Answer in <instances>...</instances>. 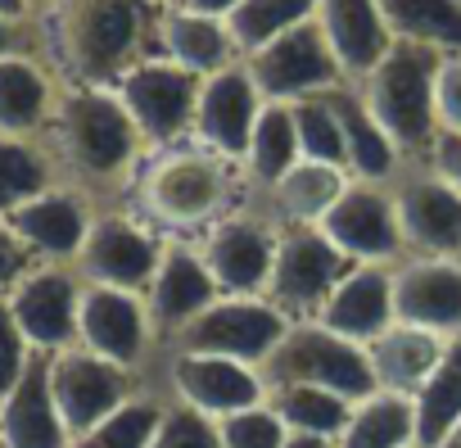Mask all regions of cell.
<instances>
[{"label":"cell","mask_w":461,"mask_h":448,"mask_svg":"<svg viewBox=\"0 0 461 448\" xmlns=\"http://www.w3.org/2000/svg\"><path fill=\"white\" fill-rule=\"evenodd\" d=\"M267 403L276 407V416H281L285 430H294V434L339 439L344 425H348V416H353V398L330 394V389H317V385H281V389H267Z\"/></svg>","instance_id":"cell-34"},{"label":"cell","mask_w":461,"mask_h":448,"mask_svg":"<svg viewBox=\"0 0 461 448\" xmlns=\"http://www.w3.org/2000/svg\"><path fill=\"white\" fill-rule=\"evenodd\" d=\"M276 241H281V227L249 195V204L226 213L194 245L221 295H267L272 268H276Z\"/></svg>","instance_id":"cell-10"},{"label":"cell","mask_w":461,"mask_h":448,"mask_svg":"<svg viewBox=\"0 0 461 448\" xmlns=\"http://www.w3.org/2000/svg\"><path fill=\"white\" fill-rule=\"evenodd\" d=\"M77 344L113 367L145 371L149 353L158 349L145 295L113 290V286H86L82 281V308H77Z\"/></svg>","instance_id":"cell-15"},{"label":"cell","mask_w":461,"mask_h":448,"mask_svg":"<svg viewBox=\"0 0 461 448\" xmlns=\"http://www.w3.org/2000/svg\"><path fill=\"white\" fill-rule=\"evenodd\" d=\"M348 181H353V177H348L344 168L303 159V163H294L272 190L254 195V204L276 222L281 232H285V227H321L326 213L335 208V199L344 195Z\"/></svg>","instance_id":"cell-26"},{"label":"cell","mask_w":461,"mask_h":448,"mask_svg":"<svg viewBox=\"0 0 461 448\" xmlns=\"http://www.w3.org/2000/svg\"><path fill=\"white\" fill-rule=\"evenodd\" d=\"M443 349H447V340H438V335H429L420 326L393 322L384 335H375L366 344V358H371V371H375V389L416 398L420 385L429 380V371L438 367Z\"/></svg>","instance_id":"cell-28"},{"label":"cell","mask_w":461,"mask_h":448,"mask_svg":"<svg viewBox=\"0 0 461 448\" xmlns=\"http://www.w3.org/2000/svg\"><path fill=\"white\" fill-rule=\"evenodd\" d=\"M447 55L393 41V50L362 78L353 82L371 118L389 132L398 145L402 163H425L434 141H438V69Z\"/></svg>","instance_id":"cell-4"},{"label":"cell","mask_w":461,"mask_h":448,"mask_svg":"<svg viewBox=\"0 0 461 448\" xmlns=\"http://www.w3.org/2000/svg\"><path fill=\"white\" fill-rule=\"evenodd\" d=\"M28 362H32V344L23 340V331H19L10 304L0 299V398L19 385V376L28 371Z\"/></svg>","instance_id":"cell-41"},{"label":"cell","mask_w":461,"mask_h":448,"mask_svg":"<svg viewBox=\"0 0 461 448\" xmlns=\"http://www.w3.org/2000/svg\"><path fill=\"white\" fill-rule=\"evenodd\" d=\"M335 100V114H339V132H344V168L353 181H380V186H393L398 172L407 168L398 145L389 141V132L371 118V109L362 105L357 87H339L330 91Z\"/></svg>","instance_id":"cell-27"},{"label":"cell","mask_w":461,"mask_h":448,"mask_svg":"<svg viewBox=\"0 0 461 448\" xmlns=\"http://www.w3.org/2000/svg\"><path fill=\"white\" fill-rule=\"evenodd\" d=\"M317 5L321 0H245V5L226 19V28H230V41H236L240 59H249L254 50L272 46L276 37L312 23Z\"/></svg>","instance_id":"cell-33"},{"label":"cell","mask_w":461,"mask_h":448,"mask_svg":"<svg viewBox=\"0 0 461 448\" xmlns=\"http://www.w3.org/2000/svg\"><path fill=\"white\" fill-rule=\"evenodd\" d=\"M59 91H64L59 78L32 50H19L10 59H0V136L41 141Z\"/></svg>","instance_id":"cell-25"},{"label":"cell","mask_w":461,"mask_h":448,"mask_svg":"<svg viewBox=\"0 0 461 448\" xmlns=\"http://www.w3.org/2000/svg\"><path fill=\"white\" fill-rule=\"evenodd\" d=\"M199 87H203V78H194L181 64L158 55V59L136 64L113 91H118L122 109L131 114L140 141L149 150H172V145H190V136H194Z\"/></svg>","instance_id":"cell-8"},{"label":"cell","mask_w":461,"mask_h":448,"mask_svg":"<svg viewBox=\"0 0 461 448\" xmlns=\"http://www.w3.org/2000/svg\"><path fill=\"white\" fill-rule=\"evenodd\" d=\"M140 389L145 385H140L136 371L113 367V362L86 353L82 344H73L64 353H50V394H55V407L64 416L68 439L95 430L109 412H118Z\"/></svg>","instance_id":"cell-13"},{"label":"cell","mask_w":461,"mask_h":448,"mask_svg":"<svg viewBox=\"0 0 461 448\" xmlns=\"http://www.w3.org/2000/svg\"><path fill=\"white\" fill-rule=\"evenodd\" d=\"M158 0H50L28 19V50L59 87L113 91L136 64L163 55Z\"/></svg>","instance_id":"cell-1"},{"label":"cell","mask_w":461,"mask_h":448,"mask_svg":"<svg viewBox=\"0 0 461 448\" xmlns=\"http://www.w3.org/2000/svg\"><path fill=\"white\" fill-rule=\"evenodd\" d=\"M294 163H303L294 105H263V114L254 123V136H249V150H245V163H240L245 177H249V190L254 195L272 190Z\"/></svg>","instance_id":"cell-31"},{"label":"cell","mask_w":461,"mask_h":448,"mask_svg":"<svg viewBox=\"0 0 461 448\" xmlns=\"http://www.w3.org/2000/svg\"><path fill=\"white\" fill-rule=\"evenodd\" d=\"M285 448H339V439H326V434H285Z\"/></svg>","instance_id":"cell-47"},{"label":"cell","mask_w":461,"mask_h":448,"mask_svg":"<svg viewBox=\"0 0 461 448\" xmlns=\"http://www.w3.org/2000/svg\"><path fill=\"white\" fill-rule=\"evenodd\" d=\"M294 322L267 299V295H221L212 308H203L172 344L185 353H217V358H236L263 371V362L276 353Z\"/></svg>","instance_id":"cell-7"},{"label":"cell","mask_w":461,"mask_h":448,"mask_svg":"<svg viewBox=\"0 0 461 448\" xmlns=\"http://www.w3.org/2000/svg\"><path fill=\"white\" fill-rule=\"evenodd\" d=\"M321 232L353 268H398L407 259L393 186L380 181H348L326 213Z\"/></svg>","instance_id":"cell-11"},{"label":"cell","mask_w":461,"mask_h":448,"mask_svg":"<svg viewBox=\"0 0 461 448\" xmlns=\"http://www.w3.org/2000/svg\"><path fill=\"white\" fill-rule=\"evenodd\" d=\"M398 227L407 259H456L461 263V190L434 168L411 163L393 181Z\"/></svg>","instance_id":"cell-14"},{"label":"cell","mask_w":461,"mask_h":448,"mask_svg":"<svg viewBox=\"0 0 461 448\" xmlns=\"http://www.w3.org/2000/svg\"><path fill=\"white\" fill-rule=\"evenodd\" d=\"M221 299L203 254L194 241H167L163 250V263L145 290V308H149V322H154V335H158V349H167L203 308H212Z\"/></svg>","instance_id":"cell-19"},{"label":"cell","mask_w":461,"mask_h":448,"mask_svg":"<svg viewBox=\"0 0 461 448\" xmlns=\"http://www.w3.org/2000/svg\"><path fill=\"white\" fill-rule=\"evenodd\" d=\"M294 127H299V150H303V159L344 168V132H339V114H335V100H330V96H317V100L294 105ZM344 172H348V168H344Z\"/></svg>","instance_id":"cell-38"},{"label":"cell","mask_w":461,"mask_h":448,"mask_svg":"<svg viewBox=\"0 0 461 448\" xmlns=\"http://www.w3.org/2000/svg\"><path fill=\"white\" fill-rule=\"evenodd\" d=\"M95 213L100 208L91 199H82L77 190L50 186L37 199H28L23 208H14L5 222H10V232L23 241V250L37 263H64V268H73V259L82 254V241L91 232Z\"/></svg>","instance_id":"cell-20"},{"label":"cell","mask_w":461,"mask_h":448,"mask_svg":"<svg viewBox=\"0 0 461 448\" xmlns=\"http://www.w3.org/2000/svg\"><path fill=\"white\" fill-rule=\"evenodd\" d=\"M163 380H167V398L203 412L208 421H221L230 412H245L267 398V380L258 367L236 362V358H217V353L172 349Z\"/></svg>","instance_id":"cell-16"},{"label":"cell","mask_w":461,"mask_h":448,"mask_svg":"<svg viewBox=\"0 0 461 448\" xmlns=\"http://www.w3.org/2000/svg\"><path fill=\"white\" fill-rule=\"evenodd\" d=\"M245 69H249V78H254V87L267 105H303V100H317V96L348 87V78H344L335 50L326 46L317 19L276 37L272 46L254 50L245 59Z\"/></svg>","instance_id":"cell-9"},{"label":"cell","mask_w":461,"mask_h":448,"mask_svg":"<svg viewBox=\"0 0 461 448\" xmlns=\"http://www.w3.org/2000/svg\"><path fill=\"white\" fill-rule=\"evenodd\" d=\"M41 150L50 154L59 186L77 190L95 208L122 204L136 168L149 154L118 91H100V87L59 91L55 114L41 132Z\"/></svg>","instance_id":"cell-2"},{"label":"cell","mask_w":461,"mask_h":448,"mask_svg":"<svg viewBox=\"0 0 461 448\" xmlns=\"http://www.w3.org/2000/svg\"><path fill=\"white\" fill-rule=\"evenodd\" d=\"M438 132L461 136V55H447L438 69Z\"/></svg>","instance_id":"cell-42"},{"label":"cell","mask_w":461,"mask_h":448,"mask_svg":"<svg viewBox=\"0 0 461 448\" xmlns=\"http://www.w3.org/2000/svg\"><path fill=\"white\" fill-rule=\"evenodd\" d=\"M434 448H461V421H456V425H452V430H447V434L434 443Z\"/></svg>","instance_id":"cell-49"},{"label":"cell","mask_w":461,"mask_h":448,"mask_svg":"<svg viewBox=\"0 0 461 448\" xmlns=\"http://www.w3.org/2000/svg\"><path fill=\"white\" fill-rule=\"evenodd\" d=\"M163 250L167 241L149 222H140L127 204H113L95 213L91 232L82 241V254L73 259V272L86 286H113V290L145 295L163 263Z\"/></svg>","instance_id":"cell-6"},{"label":"cell","mask_w":461,"mask_h":448,"mask_svg":"<svg viewBox=\"0 0 461 448\" xmlns=\"http://www.w3.org/2000/svg\"><path fill=\"white\" fill-rule=\"evenodd\" d=\"M163 59L181 64L194 78H212L230 64H240V50L230 41L226 19H208L194 10H167L163 19Z\"/></svg>","instance_id":"cell-29"},{"label":"cell","mask_w":461,"mask_h":448,"mask_svg":"<svg viewBox=\"0 0 461 448\" xmlns=\"http://www.w3.org/2000/svg\"><path fill=\"white\" fill-rule=\"evenodd\" d=\"M461 421V335L447 340L438 367L429 371V380L416 394V430H420V448H434L452 425Z\"/></svg>","instance_id":"cell-35"},{"label":"cell","mask_w":461,"mask_h":448,"mask_svg":"<svg viewBox=\"0 0 461 448\" xmlns=\"http://www.w3.org/2000/svg\"><path fill=\"white\" fill-rule=\"evenodd\" d=\"M19 50H28V23H14L0 14V59H10Z\"/></svg>","instance_id":"cell-45"},{"label":"cell","mask_w":461,"mask_h":448,"mask_svg":"<svg viewBox=\"0 0 461 448\" xmlns=\"http://www.w3.org/2000/svg\"><path fill=\"white\" fill-rule=\"evenodd\" d=\"M32 268H37V259H32V254L23 250V241L10 232V222L0 217V299H5Z\"/></svg>","instance_id":"cell-43"},{"label":"cell","mask_w":461,"mask_h":448,"mask_svg":"<svg viewBox=\"0 0 461 448\" xmlns=\"http://www.w3.org/2000/svg\"><path fill=\"white\" fill-rule=\"evenodd\" d=\"M263 380H267V389L317 385V389L344 394L353 403L375 394V371H371L366 349L326 331L321 322H294L285 331V340L276 344V353L263 362Z\"/></svg>","instance_id":"cell-5"},{"label":"cell","mask_w":461,"mask_h":448,"mask_svg":"<svg viewBox=\"0 0 461 448\" xmlns=\"http://www.w3.org/2000/svg\"><path fill=\"white\" fill-rule=\"evenodd\" d=\"M393 41L461 55V0H380Z\"/></svg>","instance_id":"cell-32"},{"label":"cell","mask_w":461,"mask_h":448,"mask_svg":"<svg viewBox=\"0 0 461 448\" xmlns=\"http://www.w3.org/2000/svg\"><path fill=\"white\" fill-rule=\"evenodd\" d=\"M46 5H50V0H28V10H32V14H37V10H46Z\"/></svg>","instance_id":"cell-51"},{"label":"cell","mask_w":461,"mask_h":448,"mask_svg":"<svg viewBox=\"0 0 461 448\" xmlns=\"http://www.w3.org/2000/svg\"><path fill=\"white\" fill-rule=\"evenodd\" d=\"M425 168H434L443 181H452V186L461 190V136H447V132H438V141H434V150H429Z\"/></svg>","instance_id":"cell-44"},{"label":"cell","mask_w":461,"mask_h":448,"mask_svg":"<svg viewBox=\"0 0 461 448\" xmlns=\"http://www.w3.org/2000/svg\"><path fill=\"white\" fill-rule=\"evenodd\" d=\"M312 322L366 349L393 326V268H353Z\"/></svg>","instance_id":"cell-24"},{"label":"cell","mask_w":461,"mask_h":448,"mask_svg":"<svg viewBox=\"0 0 461 448\" xmlns=\"http://www.w3.org/2000/svg\"><path fill=\"white\" fill-rule=\"evenodd\" d=\"M64 416L50 394V353H32L19 385L0 398V448H68Z\"/></svg>","instance_id":"cell-22"},{"label":"cell","mask_w":461,"mask_h":448,"mask_svg":"<svg viewBox=\"0 0 461 448\" xmlns=\"http://www.w3.org/2000/svg\"><path fill=\"white\" fill-rule=\"evenodd\" d=\"M245 5V0H185V10H194V14H208V19H230Z\"/></svg>","instance_id":"cell-46"},{"label":"cell","mask_w":461,"mask_h":448,"mask_svg":"<svg viewBox=\"0 0 461 448\" xmlns=\"http://www.w3.org/2000/svg\"><path fill=\"white\" fill-rule=\"evenodd\" d=\"M339 448H420L416 430V398L375 389L353 403V416L339 434Z\"/></svg>","instance_id":"cell-30"},{"label":"cell","mask_w":461,"mask_h":448,"mask_svg":"<svg viewBox=\"0 0 461 448\" xmlns=\"http://www.w3.org/2000/svg\"><path fill=\"white\" fill-rule=\"evenodd\" d=\"M0 14H5V19H14V23H28V19H32L28 0H0Z\"/></svg>","instance_id":"cell-48"},{"label":"cell","mask_w":461,"mask_h":448,"mask_svg":"<svg viewBox=\"0 0 461 448\" xmlns=\"http://www.w3.org/2000/svg\"><path fill=\"white\" fill-rule=\"evenodd\" d=\"M23 340L32 353H64L77 344V308H82V277L64 263H37L10 295H5Z\"/></svg>","instance_id":"cell-17"},{"label":"cell","mask_w":461,"mask_h":448,"mask_svg":"<svg viewBox=\"0 0 461 448\" xmlns=\"http://www.w3.org/2000/svg\"><path fill=\"white\" fill-rule=\"evenodd\" d=\"M348 272L353 263L326 241L321 227H285L276 241V268H272L267 299L290 322H312Z\"/></svg>","instance_id":"cell-12"},{"label":"cell","mask_w":461,"mask_h":448,"mask_svg":"<svg viewBox=\"0 0 461 448\" xmlns=\"http://www.w3.org/2000/svg\"><path fill=\"white\" fill-rule=\"evenodd\" d=\"M50 186H59V177L41 141L0 136V217H10L14 208H23Z\"/></svg>","instance_id":"cell-36"},{"label":"cell","mask_w":461,"mask_h":448,"mask_svg":"<svg viewBox=\"0 0 461 448\" xmlns=\"http://www.w3.org/2000/svg\"><path fill=\"white\" fill-rule=\"evenodd\" d=\"M158 5H163V10H181V5H185V0H158Z\"/></svg>","instance_id":"cell-50"},{"label":"cell","mask_w":461,"mask_h":448,"mask_svg":"<svg viewBox=\"0 0 461 448\" xmlns=\"http://www.w3.org/2000/svg\"><path fill=\"white\" fill-rule=\"evenodd\" d=\"M149 448H221V434H217V421H208L203 412L167 398V412H163Z\"/></svg>","instance_id":"cell-40"},{"label":"cell","mask_w":461,"mask_h":448,"mask_svg":"<svg viewBox=\"0 0 461 448\" xmlns=\"http://www.w3.org/2000/svg\"><path fill=\"white\" fill-rule=\"evenodd\" d=\"M217 434H221V448H285V421L276 416V407L263 398L245 412H230L217 421Z\"/></svg>","instance_id":"cell-39"},{"label":"cell","mask_w":461,"mask_h":448,"mask_svg":"<svg viewBox=\"0 0 461 448\" xmlns=\"http://www.w3.org/2000/svg\"><path fill=\"white\" fill-rule=\"evenodd\" d=\"M263 96L240 64H230L212 78H203L199 87V109H194V145L230 159V163H245V150H249V136H254V123L263 114Z\"/></svg>","instance_id":"cell-18"},{"label":"cell","mask_w":461,"mask_h":448,"mask_svg":"<svg viewBox=\"0 0 461 448\" xmlns=\"http://www.w3.org/2000/svg\"><path fill=\"white\" fill-rule=\"evenodd\" d=\"M317 28H321L326 46L335 50L348 82H362L393 50V32L384 23L380 0H321Z\"/></svg>","instance_id":"cell-23"},{"label":"cell","mask_w":461,"mask_h":448,"mask_svg":"<svg viewBox=\"0 0 461 448\" xmlns=\"http://www.w3.org/2000/svg\"><path fill=\"white\" fill-rule=\"evenodd\" d=\"M167 412V389L154 394V389H140L136 398H127L118 412H109L95 430L77 434L68 448H149L154 443V430Z\"/></svg>","instance_id":"cell-37"},{"label":"cell","mask_w":461,"mask_h":448,"mask_svg":"<svg viewBox=\"0 0 461 448\" xmlns=\"http://www.w3.org/2000/svg\"><path fill=\"white\" fill-rule=\"evenodd\" d=\"M249 195L254 190L240 163L190 141L172 150H149L122 204L140 222H149L163 241H203L226 213L249 204Z\"/></svg>","instance_id":"cell-3"},{"label":"cell","mask_w":461,"mask_h":448,"mask_svg":"<svg viewBox=\"0 0 461 448\" xmlns=\"http://www.w3.org/2000/svg\"><path fill=\"white\" fill-rule=\"evenodd\" d=\"M393 322L420 326L438 340L461 335V263L402 259L393 268Z\"/></svg>","instance_id":"cell-21"}]
</instances>
